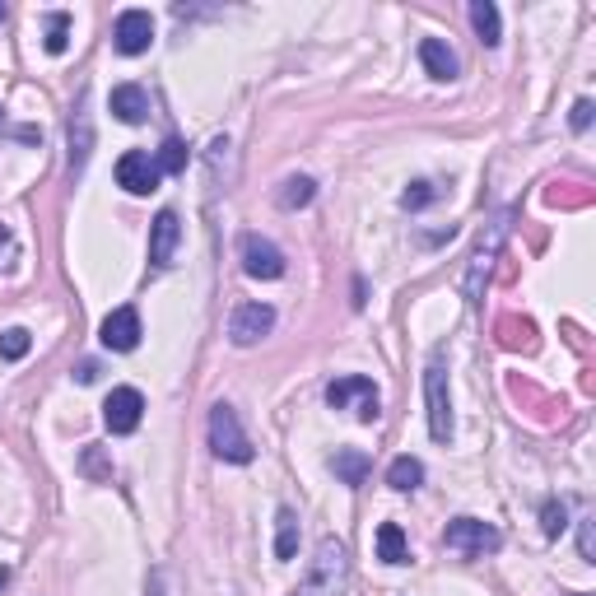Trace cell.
Wrapping results in <instances>:
<instances>
[{"label":"cell","mask_w":596,"mask_h":596,"mask_svg":"<svg viewBox=\"0 0 596 596\" xmlns=\"http://www.w3.org/2000/svg\"><path fill=\"white\" fill-rule=\"evenodd\" d=\"M345 592H350V555H345V545L336 536H322L294 596H345Z\"/></svg>","instance_id":"6da1fadb"},{"label":"cell","mask_w":596,"mask_h":596,"mask_svg":"<svg viewBox=\"0 0 596 596\" xmlns=\"http://www.w3.org/2000/svg\"><path fill=\"white\" fill-rule=\"evenodd\" d=\"M210 452H215L219 461H229V466H247V461L257 457V447H252V438H247V429L238 424V410H233L229 401H219V406L210 410Z\"/></svg>","instance_id":"7a4b0ae2"},{"label":"cell","mask_w":596,"mask_h":596,"mask_svg":"<svg viewBox=\"0 0 596 596\" xmlns=\"http://www.w3.org/2000/svg\"><path fill=\"white\" fill-rule=\"evenodd\" d=\"M424 415H429V438L447 443L452 438V392H447L443 354H434L429 368H424Z\"/></svg>","instance_id":"3957f363"},{"label":"cell","mask_w":596,"mask_h":596,"mask_svg":"<svg viewBox=\"0 0 596 596\" xmlns=\"http://www.w3.org/2000/svg\"><path fill=\"white\" fill-rule=\"evenodd\" d=\"M326 406L331 410H354L364 424H378V387L373 378H359V373H345V378L326 382Z\"/></svg>","instance_id":"277c9868"},{"label":"cell","mask_w":596,"mask_h":596,"mask_svg":"<svg viewBox=\"0 0 596 596\" xmlns=\"http://www.w3.org/2000/svg\"><path fill=\"white\" fill-rule=\"evenodd\" d=\"M443 545L457 550V555L475 559V555H494L503 545V531L494 522H480V517H452L443 531Z\"/></svg>","instance_id":"5b68a950"},{"label":"cell","mask_w":596,"mask_h":596,"mask_svg":"<svg viewBox=\"0 0 596 596\" xmlns=\"http://www.w3.org/2000/svg\"><path fill=\"white\" fill-rule=\"evenodd\" d=\"M275 331V308L271 303H238L229 317V340L238 350H252L257 340H266Z\"/></svg>","instance_id":"8992f818"},{"label":"cell","mask_w":596,"mask_h":596,"mask_svg":"<svg viewBox=\"0 0 596 596\" xmlns=\"http://www.w3.org/2000/svg\"><path fill=\"white\" fill-rule=\"evenodd\" d=\"M238 257H243V271L252 280H280L285 275V252L271 238H261V233H243L238 238Z\"/></svg>","instance_id":"52a82bcc"},{"label":"cell","mask_w":596,"mask_h":596,"mask_svg":"<svg viewBox=\"0 0 596 596\" xmlns=\"http://www.w3.org/2000/svg\"><path fill=\"white\" fill-rule=\"evenodd\" d=\"M112 47L122 56H145L154 47V19L149 10H122L112 24Z\"/></svg>","instance_id":"ba28073f"},{"label":"cell","mask_w":596,"mask_h":596,"mask_svg":"<svg viewBox=\"0 0 596 596\" xmlns=\"http://www.w3.org/2000/svg\"><path fill=\"white\" fill-rule=\"evenodd\" d=\"M145 420V396L136 387H112V396L103 401V424L112 434H136Z\"/></svg>","instance_id":"9c48e42d"},{"label":"cell","mask_w":596,"mask_h":596,"mask_svg":"<svg viewBox=\"0 0 596 596\" xmlns=\"http://www.w3.org/2000/svg\"><path fill=\"white\" fill-rule=\"evenodd\" d=\"M140 336H145V326H140L136 308H112L108 317H103V326H98V340L117 354H131L140 345Z\"/></svg>","instance_id":"30bf717a"},{"label":"cell","mask_w":596,"mask_h":596,"mask_svg":"<svg viewBox=\"0 0 596 596\" xmlns=\"http://www.w3.org/2000/svg\"><path fill=\"white\" fill-rule=\"evenodd\" d=\"M159 168L149 159L145 149H126L122 159H117V187H126L131 196H149V191H159Z\"/></svg>","instance_id":"8fae6325"},{"label":"cell","mask_w":596,"mask_h":596,"mask_svg":"<svg viewBox=\"0 0 596 596\" xmlns=\"http://www.w3.org/2000/svg\"><path fill=\"white\" fill-rule=\"evenodd\" d=\"M177 243H182V219H177V210H159L154 224H149V261L154 266H173Z\"/></svg>","instance_id":"7c38bea8"},{"label":"cell","mask_w":596,"mask_h":596,"mask_svg":"<svg viewBox=\"0 0 596 596\" xmlns=\"http://www.w3.org/2000/svg\"><path fill=\"white\" fill-rule=\"evenodd\" d=\"M503 233H508V215L494 219V229H489V238H480V247H475V257H471V275H466V298H471V303H480V280H485L489 266H494V257H499Z\"/></svg>","instance_id":"4fadbf2b"},{"label":"cell","mask_w":596,"mask_h":596,"mask_svg":"<svg viewBox=\"0 0 596 596\" xmlns=\"http://www.w3.org/2000/svg\"><path fill=\"white\" fill-rule=\"evenodd\" d=\"M108 108H112V117H117V122L140 126L149 117V94L140 89V84H117V89H112V98H108Z\"/></svg>","instance_id":"5bb4252c"},{"label":"cell","mask_w":596,"mask_h":596,"mask_svg":"<svg viewBox=\"0 0 596 596\" xmlns=\"http://www.w3.org/2000/svg\"><path fill=\"white\" fill-rule=\"evenodd\" d=\"M89 154H94V122H89V108H75V117H70V173L80 177L84 163H89Z\"/></svg>","instance_id":"9a60e30c"},{"label":"cell","mask_w":596,"mask_h":596,"mask_svg":"<svg viewBox=\"0 0 596 596\" xmlns=\"http://www.w3.org/2000/svg\"><path fill=\"white\" fill-rule=\"evenodd\" d=\"M420 61H424V70L434 75V80H457V52L447 47V42H438V38H424L420 42Z\"/></svg>","instance_id":"2e32d148"},{"label":"cell","mask_w":596,"mask_h":596,"mask_svg":"<svg viewBox=\"0 0 596 596\" xmlns=\"http://www.w3.org/2000/svg\"><path fill=\"white\" fill-rule=\"evenodd\" d=\"M331 471H336L340 485H364L368 471H373V461H368V452H359V447H340L336 457H331Z\"/></svg>","instance_id":"e0dca14e"},{"label":"cell","mask_w":596,"mask_h":596,"mask_svg":"<svg viewBox=\"0 0 596 596\" xmlns=\"http://www.w3.org/2000/svg\"><path fill=\"white\" fill-rule=\"evenodd\" d=\"M378 559H382V564H392V569H401V564H410L406 531L396 527V522H382V527H378Z\"/></svg>","instance_id":"ac0fdd59"},{"label":"cell","mask_w":596,"mask_h":596,"mask_svg":"<svg viewBox=\"0 0 596 596\" xmlns=\"http://www.w3.org/2000/svg\"><path fill=\"white\" fill-rule=\"evenodd\" d=\"M471 24H475V33H480L485 47H499V42H503L499 5H494V0H471Z\"/></svg>","instance_id":"d6986e66"},{"label":"cell","mask_w":596,"mask_h":596,"mask_svg":"<svg viewBox=\"0 0 596 596\" xmlns=\"http://www.w3.org/2000/svg\"><path fill=\"white\" fill-rule=\"evenodd\" d=\"M387 485L396 489V494H410V489H420L424 485V461L420 457H396L392 466H387Z\"/></svg>","instance_id":"ffe728a7"},{"label":"cell","mask_w":596,"mask_h":596,"mask_svg":"<svg viewBox=\"0 0 596 596\" xmlns=\"http://www.w3.org/2000/svg\"><path fill=\"white\" fill-rule=\"evenodd\" d=\"M312 196H317V182H312V177H285L280 191H275V205H280V210H303V205H312Z\"/></svg>","instance_id":"44dd1931"},{"label":"cell","mask_w":596,"mask_h":596,"mask_svg":"<svg viewBox=\"0 0 596 596\" xmlns=\"http://www.w3.org/2000/svg\"><path fill=\"white\" fill-rule=\"evenodd\" d=\"M298 555V513L280 508L275 513V559H294Z\"/></svg>","instance_id":"7402d4cb"},{"label":"cell","mask_w":596,"mask_h":596,"mask_svg":"<svg viewBox=\"0 0 596 596\" xmlns=\"http://www.w3.org/2000/svg\"><path fill=\"white\" fill-rule=\"evenodd\" d=\"M42 47L52 56H66L70 47V14L66 10H52L47 14V33H42Z\"/></svg>","instance_id":"603a6c76"},{"label":"cell","mask_w":596,"mask_h":596,"mask_svg":"<svg viewBox=\"0 0 596 596\" xmlns=\"http://www.w3.org/2000/svg\"><path fill=\"white\" fill-rule=\"evenodd\" d=\"M438 196H443V187L429 182V177H420V182H410V187L401 191V210H429Z\"/></svg>","instance_id":"cb8c5ba5"},{"label":"cell","mask_w":596,"mask_h":596,"mask_svg":"<svg viewBox=\"0 0 596 596\" xmlns=\"http://www.w3.org/2000/svg\"><path fill=\"white\" fill-rule=\"evenodd\" d=\"M154 168H159V173H187V145L177 136H168L159 145V154H154Z\"/></svg>","instance_id":"d4e9b609"},{"label":"cell","mask_w":596,"mask_h":596,"mask_svg":"<svg viewBox=\"0 0 596 596\" xmlns=\"http://www.w3.org/2000/svg\"><path fill=\"white\" fill-rule=\"evenodd\" d=\"M28 350H33V336H28L24 326H10V331H0V359H5V364L24 359Z\"/></svg>","instance_id":"484cf974"},{"label":"cell","mask_w":596,"mask_h":596,"mask_svg":"<svg viewBox=\"0 0 596 596\" xmlns=\"http://www.w3.org/2000/svg\"><path fill=\"white\" fill-rule=\"evenodd\" d=\"M541 531L545 536H550V541H555V536H564V531H569V508H564V503L559 499H550L541 508Z\"/></svg>","instance_id":"4316f807"},{"label":"cell","mask_w":596,"mask_h":596,"mask_svg":"<svg viewBox=\"0 0 596 596\" xmlns=\"http://www.w3.org/2000/svg\"><path fill=\"white\" fill-rule=\"evenodd\" d=\"M578 555H583L587 564H596V517L578 522Z\"/></svg>","instance_id":"83f0119b"},{"label":"cell","mask_w":596,"mask_h":596,"mask_svg":"<svg viewBox=\"0 0 596 596\" xmlns=\"http://www.w3.org/2000/svg\"><path fill=\"white\" fill-rule=\"evenodd\" d=\"M84 475H94V480H108L112 466H103V447H84V461H80Z\"/></svg>","instance_id":"f1b7e54d"},{"label":"cell","mask_w":596,"mask_h":596,"mask_svg":"<svg viewBox=\"0 0 596 596\" xmlns=\"http://www.w3.org/2000/svg\"><path fill=\"white\" fill-rule=\"evenodd\" d=\"M145 596H173V573H168V569H154V573H149Z\"/></svg>","instance_id":"f546056e"},{"label":"cell","mask_w":596,"mask_h":596,"mask_svg":"<svg viewBox=\"0 0 596 596\" xmlns=\"http://www.w3.org/2000/svg\"><path fill=\"white\" fill-rule=\"evenodd\" d=\"M569 126H573V131H578V136H583L587 126H592V103H587V98H578V103H573V112H569Z\"/></svg>","instance_id":"4dcf8cb0"},{"label":"cell","mask_w":596,"mask_h":596,"mask_svg":"<svg viewBox=\"0 0 596 596\" xmlns=\"http://www.w3.org/2000/svg\"><path fill=\"white\" fill-rule=\"evenodd\" d=\"M75 378H80V382H94V378H98V364H94V359H84V364H80V373H75Z\"/></svg>","instance_id":"1f68e13d"},{"label":"cell","mask_w":596,"mask_h":596,"mask_svg":"<svg viewBox=\"0 0 596 596\" xmlns=\"http://www.w3.org/2000/svg\"><path fill=\"white\" fill-rule=\"evenodd\" d=\"M0 252H5V257H14V233L5 229V224H0Z\"/></svg>","instance_id":"d6a6232c"},{"label":"cell","mask_w":596,"mask_h":596,"mask_svg":"<svg viewBox=\"0 0 596 596\" xmlns=\"http://www.w3.org/2000/svg\"><path fill=\"white\" fill-rule=\"evenodd\" d=\"M0 24H5V5H0Z\"/></svg>","instance_id":"836d02e7"},{"label":"cell","mask_w":596,"mask_h":596,"mask_svg":"<svg viewBox=\"0 0 596 596\" xmlns=\"http://www.w3.org/2000/svg\"><path fill=\"white\" fill-rule=\"evenodd\" d=\"M0 131H5V112H0Z\"/></svg>","instance_id":"e575fe53"}]
</instances>
